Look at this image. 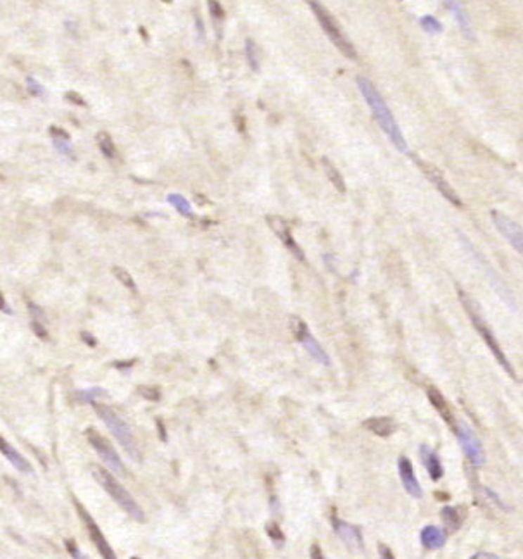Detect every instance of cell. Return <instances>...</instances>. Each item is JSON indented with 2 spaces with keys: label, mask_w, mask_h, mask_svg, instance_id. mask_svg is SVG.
<instances>
[{
  "label": "cell",
  "mask_w": 523,
  "mask_h": 559,
  "mask_svg": "<svg viewBox=\"0 0 523 559\" xmlns=\"http://www.w3.org/2000/svg\"><path fill=\"white\" fill-rule=\"evenodd\" d=\"M85 435L86 439H89L90 446L96 449L98 458H101L102 461H104V465L108 466V470L111 471V473L120 475V477H127L128 475L127 468H124L123 461H121V458L117 456L116 449L112 447V444L109 442L105 437H102L96 428L86 430Z\"/></svg>",
  "instance_id": "obj_6"
},
{
  "label": "cell",
  "mask_w": 523,
  "mask_h": 559,
  "mask_svg": "<svg viewBox=\"0 0 523 559\" xmlns=\"http://www.w3.org/2000/svg\"><path fill=\"white\" fill-rule=\"evenodd\" d=\"M420 541H422V546L427 547V549L437 551L446 546L447 535L442 528L435 527V525H428V527L423 528L422 534H420Z\"/></svg>",
  "instance_id": "obj_18"
},
{
  "label": "cell",
  "mask_w": 523,
  "mask_h": 559,
  "mask_svg": "<svg viewBox=\"0 0 523 559\" xmlns=\"http://www.w3.org/2000/svg\"><path fill=\"white\" fill-rule=\"evenodd\" d=\"M491 218L492 223H494L496 228L499 230V233L511 243V247H513L520 256H523V228L520 224L513 221L511 218H508L506 214H503V212L499 211H492Z\"/></svg>",
  "instance_id": "obj_10"
},
{
  "label": "cell",
  "mask_w": 523,
  "mask_h": 559,
  "mask_svg": "<svg viewBox=\"0 0 523 559\" xmlns=\"http://www.w3.org/2000/svg\"><path fill=\"white\" fill-rule=\"evenodd\" d=\"M309 7H311V11L314 13V16H316L318 21H320L323 32L327 33L330 40L333 41V45H335V47L339 49L344 56L349 57V59H356L358 54H356L354 47H352L351 41H349L346 35H344V32L340 30V26L337 25V21L333 19L332 14H330L320 2H309Z\"/></svg>",
  "instance_id": "obj_5"
},
{
  "label": "cell",
  "mask_w": 523,
  "mask_h": 559,
  "mask_svg": "<svg viewBox=\"0 0 523 559\" xmlns=\"http://www.w3.org/2000/svg\"><path fill=\"white\" fill-rule=\"evenodd\" d=\"M97 143H98V149H101L102 154L105 155L108 159H112L116 155V147L115 143H112V139L108 135L105 131H101L97 135Z\"/></svg>",
  "instance_id": "obj_26"
},
{
  "label": "cell",
  "mask_w": 523,
  "mask_h": 559,
  "mask_svg": "<svg viewBox=\"0 0 523 559\" xmlns=\"http://www.w3.org/2000/svg\"><path fill=\"white\" fill-rule=\"evenodd\" d=\"M470 559H499V556L492 553H477L475 556H472Z\"/></svg>",
  "instance_id": "obj_39"
},
{
  "label": "cell",
  "mask_w": 523,
  "mask_h": 559,
  "mask_svg": "<svg viewBox=\"0 0 523 559\" xmlns=\"http://www.w3.org/2000/svg\"><path fill=\"white\" fill-rule=\"evenodd\" d=\"M397 471H399V478L401 482H403V487L406 489V492L411 497L420 499V497L423 496L422 485H420L415 470H413L411 461H409L406 456H401V458L397 459Z\"/></svg>",
  "instance_id": "obj_13"
},
{
  "label": "cell",
  "mask_w": 523,
  "mask_h": 559,
  "mask_svg": "<svg viewBox=\"0 0 523 559\" xmlns=\"http://www.w3.org/2000/svg\"><path fill=\"white\" fill-rule=\"evenodd\" d=\"M454 432H456L458 439H460V444H461V447H463L468 461L472 463L475 468L484 466L485 452H484L482 444H480V439L477 437V433L473 432V430L470 428L466 423H458V427Z\"/></svg>",
  "instance_id": "obj_8"
},
{
  "label": "cell",
  "mask_w": 523,
  "mask_h": 559,
  "mask_svg": "<svg viewBox=\"0 0 523 559\" xmlns=\"http://www.w3.org/2000/svg\"><path fill=\"white\" fill-rule=\"evenodd\" d=\"M195 26H197V33H199V38H202L204 37V28H202V21H200V18H197Z\"/></svg>",
  "instance_id": "obj_42"
},
{
  "label": "cell",
  "mask_w": 523,
  "mask_h": 559,
  "mask_svg": "<svg viewBox=\"0 0 523 559\" xmlns=\"http://www.w3.org/2000/svg\"><path fill=\"white\" fill-rule=\"evenodd\" d=\"M378 553H380V559H396L390 547L385 546V544H378Z\"/></svg>",
  "instance_id": "obj_37"
},
{
  "label": "cell",
  "mask_w": 523,
  "mask_h": 559,
  "mask_svg": "<svg viewBox=\"0 0 523 559\" xmlns=\"http://www.w3.org/2000/svg\"><path fill=\"white\" fill-rule=\"evenodd\" d=\"M458 295H460V300H461V304H463L466 314H468V318L472 319L473 326H475V330L479 332V335L482 337V340L485 342V344H487V347L491 349V352L494 354L496 361H498V363L501 364L503 370L506 371L508 375L511 376V378H517L513 366H511V363L508 361V357L504 356L501 345H499V342L496 340V337H494V333H492V330L489 328V325L485 323L482 313H480L479 304H477L475 300L470 297V295L466 294L465 290H461V288H458Z\"/></svg>",
  "instance_id": "obj_2"
},
{
  "label": "cell",
  "mask_w": 523,
  "mask_h": 559,
  "mask_svg": "<svg viewBox=\"0 0 523 559\" xmlns=\"http://www.w3.org/2000/svg\"><path fill=\"white\" fill-rule=\"evenodd\" d=\"M166 200H168V203L172 204L174 209H176L178 214L185 216V218H192V205L183 195H181V193H176V192L168 193Z\"/></svg>",
  "instance_id": "obj_22"
},
{
  "label": "cell",
  "mask_w": 523,
  "mask_h": 559,
  "mask_svg": "<svg viewBox=\"0 0 523 559\" xmlns=\"http://www.w3.org/2000/svg\"><path fill=\"white\" fill-rule=\"evenodd\" d=\"M332 523H333V530H335V534L339 535V539L346 544V546L351 547V549H363V547H365L361 530H359L356 525L342 522V520L335 518V516L332 518Z\"/></svg>",
  "instance_id": "obj_14"
},
{
  "label": "cell",
  "mask_w": 523,
  "mask_h": 559,
  "mask_svg": "<svg viewBox=\"0 0 523 559\" xmlns=\"http://www.w3.org/2000/svg\"><path fill=\"white\" fill-rule=\"evenodd\" d=\"M64 98H66L67 102H71V104H75V105H86L85 98H83L82 95H78L77 92H67L66 95H64Z\"/></svg>",
  "instance_id": "obj_35"
},
{
  "label": "cell",
  "mask_w": 523,
  "mask_h": 559,
  "mask_svg": "<svg viewBox=\"0 0 523 559\" xmlns=\"http://www.w3.org/2000/svg\"><path fill=\"white\" fill-rule=\"evenodd\" d=\"M311 559H327L318 544H313V546H311Z\"/></svg>",
  "instance_id": "obj_38"
},
{
  "label": "cell",
  "mask_w": 523,
  "mask_h": 559,
  "mask_svg": "<svg viewBox=\"0 0 523 559\" xmlns=\"http://www.w3.org/2000/svg\"><path fill=\"white\" fill-rule=\"evenodd\" d=\"M420 26H422L423 32H427L428 35H441L442 30H444L442 23L435 16H430V14L420 18Z\"/></svg>",
  "instance_id": "obj_25"
},
{
  "label": "cell",
  "mask_w": 523,
  "mask_h": 559,
  "mask_svg": "<svg viewBox=\"0 0 523 559\" xmlns=\"http://www.w3.org/2000/svg\"><path fill=\"white\" fill-rule=\"evenodd\" d=\"M482 490H484V492H485V496H487L489 499H491V503L498 504L499 508H501V509H508V508H506V504H504L503 501L499 499V496H498V494H496V492H492V490H491V489H487V487H484Z\"/></svg>",
  "instance_id": "obj_36"
},
{
  "label": "cell",
  "mask_w": 523,
  "mask_h": 559,
  "mask_svg": "<svg viewBox=\"0 0 523 559\" xmlns=\"http://www.w3.org/2000/svg\"><path fill=\"white\" fill-rule=\"evenodd\" d=\"M101 397H108V392H105L104 389H101V387H93V389L78 392V401L90 402V404H93V402Z\"/></svg>",
  "instance_id": "obj_28"
},
{
  "label": "cell",
  "mask_w": 523,
  "mask_h": 559,
  "mask_svg": "<svg viewBox=\"0 0 523 559\" xmlns=\"http://www.w3.org/2000/svg\"><path fill=\"white\" fill-rule=\"evenodd\" d=\"M268 530V535H270V539L275 544L276 547H282L283 542H285V535L282 534V530H280V527L276 523H268L266 527Z\"/></svg>",
  "instance_id": "obj_30"
},
{
  "label": "cell",
  "mask_w": 523,
  "mask_h": 559,
  "mask_svg": "<svg viewBox=\"0 0 523 559\" xmlns=\"http://www.w3.org/2000/svg\"><path fill=\"white\" fill-rule=\"evenodd\" d=\"M112 273H115V276L117 280L121 281V283L124 285V287L127 288H130L131 292H136V285H135V280L131 278V275L130 273L127 271V269H123V268H117V266H115V268H112Z\"/></svg>",
  "instance_id": "obj_29"
},
{
  "label": "cell",
  "mask_w": 523,
  "mask_h": 559,
  "mask_svg": "<svg viewBox=\"0 0 523 559\" xmlns=\"http://www.w3.org/2000/svg\"><path fill=\"white\" fill-rule=\"evenodd\" d=\"M0 306H2V313L4 314H13V309H11L9 306H7V300L6 297L2 295V299H0Z\"/></svg>",
  "instance_id": "obj_41"
},
{
  "label": "cell",
  "mask_w": 523,
  "mask_h": 559,
  "mask_svg": "<svg viewBox=\"0 0 523 559\" xmlns=\"http://www.w3.org/2000/svg\"><path fill=\"white\" fill-rule=\"evenodd\" d=\"M75 506H77V511L79 515V518H82V522L85 523L86 527V532H89L90 535V541L96 544L97 551L101 553V556L104 559H117V556L115 554V551H112V547L109 546V542L105 541L104 534H102V530L98 528V525L96 523V520L90 516V513L86 511L85 508H83L82 504L78 503L77 499H75Z\"/></svg>",
  "instance_id": "obj_9"
},
{
  "label": "cell",
  "mask_w": 523,
  "mask_h": 559,
  "mask_svg": "<svg viewBox=\"0 0 523 559\" xmlns=\"http://www.w3.org/2000/svg\"><path fill=\"white\" fill-rule=\"evenodd\" d=\"M138 392L143 397L149 399V401H159V397H161V394H159V390L155 387H138Z\"/></svg>",
  "instance_id": "obj_33"
},
{
  "label": "cell",
  "mask_w": 523,
  "mask_h": 559,
  "mask_svg": "<svg viewBox=\"0 0 523 559\" xmlns=\"http://www.w3.org/2000/svg\"><path fill=\"white\" fill-rule=\"evenodd\" d=\"M66 549L70 551V554H71V558L73 559H90L89 556H86V554H83L82 551L78 549V546L77 544H75V541H66Z\"/></svg>",
  "instance_id": "obj_34"
},
{
  "label": "cell",
  "mask_w": 523,
  "mask_h": 559,
  "mask_svg": "<svg viewBox=\"0 0 523 559\" xmlns=\"http://www.w3.org/2000/svg\"><path fill=\"white\" fill-rule=\"evenodd\" d=\"M356 83H358L359 92H361L363 97H365L366 104H368L370 111L373 114L378 127H380L382 131L389 136V140L394 143V147H396L397 150L406 154L408 142L406 139H404L403 131H401L399 124H397L392 111H390L389 105L385 104L384 97H382L380 92L375 89L373 83H371L368 78H365V76H358V78H356Z\"/></svg>",
  "instance_id": "obj_1"
},
{
  "label": "cell",
  "mask_w": 523,
  "mask_h": 559,
  "mask_svg": "<svg viewBox=\"0 0 523 559\" xmlns=\"http://www.w3.org/2000/svg\"><path fill=\"white\" fill-rule=\"evenodd\" d=\"M321 162H323V169H325V173H327L328 180L332 181L333 186H335V188L339 190V192H346V184H344V180H342V176H340L339 169H337L335 166H333L332 162H330L327 158H325L323 161H321Z\"/></svg>",
  "instance_id": "obj_24"
},
{
  "label": "cell",
  "mask_w": 523,
  "mask_h": 559,
  "mask_svg": "<svg viewBox=\"0 0 523 559\" xmlns=\"http://www.w3.org/2000/svg\"><path fill=\"white\" fill-rule=\"evenodd\" d=\"M442 520H444V525L449 530H458V528L461 527V523H463V516H461L460 509L458 508H451V506H446L444 509H442L441 513Z\"/></svg>",
  "instance_id": "obj_23"
},
{
  "label": "cell",
  "mask_w": 523,
  "mask_h": 559,
  "mask_svg": "<svg viewBox=\"0 0 523 559\" xmlns=\"http://www.w3.org/2000/svg\"><path fill=\"white\" fill-rule=\"evenodd\" d=\"M420 456H422V461H423V465H425L432 480L434 482L441 480L442 475H444V468H442L441 458H439V456L427 446L420 447Z\"/></svg>",
  "instance_id": "obj_19"
},
{
  "label": "cell",
  "mask_w": 523,
  "mask_h": 559,
  "mask_svg": "<svg viewBox=\"0 0 523 559\" xmlns=\"http://www.w3.org/2000/svg\"><path fill=\"white\" fill-rule=\"evenodd\" d=\"M82 338H83V340L86 342V344L90 345V347H93V345L97 344V340H96V338H93L92 335H89V333H86V332H83V333H82Z\"/></svg>",
  "instance_id": "obj_40"
},
{
  "label": "cell",
  "mask_w": 523,
  "mask_h": 559,
  "mask_svg": "<svg viewBox=\"0 0 523 559\" xmlns=\"http://www.w3.org/2000/svg\"><path fill=\"white\" fill-rule=\"evenodd\" d=\"M266 221L270 224L271 230L276 233V237L283 242V245H285L299 261H304V252H302L301 247L297 245V242H295L294 237H292L289 223H287L283 218H280V216H268Z\"/></svg>",
  "instance_id": "obj_11"
},
{
  "label": "cell",
  "mask_w": 523,
  "mask_h": 559,
  "mask_svg": "<svg viewBox=\"0 0 523 559\" xmlns=\"http://www.w3.org/2000/svg\"><path fill=\"white\" fill-rule=\"evenodd\" d=\"M93 409H96L97 416L101 418L102 421L105 423V427L109 428V432L115 435V439L121 444V447L127 451V454L130 456L134 461H142V454H140V447L138 442H136V437L134 435L130 427L121 420L120 416L112 411L111 408L104 404H98V402H93Z\"/></svg>",
  "instance_id": "obj_4"
},
{
  "label": "cell",
  "mask_w": 523,
  "mask_h": 559,
  "mask_svg": "<svg viewBox=\"0 0 523 559\" xmlns=\"http://www.w3.org/2000/svg\"><path fill=\"white\" fill-rule=\"evenodd\" d=\"M92 475L98 482V485L111 496V499L115 501V503L120 506L130 518L136 520V522H146V513H143V509L140 508L138 503L131 497V494L116 480L115 475H112L111 471L105 470V468L96 466L92 470Z\"/></svg>",
  "instance_id": "obj_3"
},
{
  "label": "cell",
  "mask_w": 523,
  "mask_h": 559,
  "mask_svg": "<svg viewBox=\"0 0 523 559\" xmlns=\"http://www.w3.org/2000/svg\"><path fill=\"white\" fill-rule=\"evenodd\" d=\"M207 6H209L211 18H213L214 21H223V18H225V11H223L221 4L214 2V0H209V2H207Z\"/></svg>",
  "instance_id": "obj_32"
},
{
  "label": "cell",
  "mask_w": 523,
  "mask_h": 559,
  "mask_svg": "<svg viewBox=\"0 0 523 559\" xmlns=\"http://www.w3.org/2000/svg\"><path fill=\"white\" fill-rule=\"evenodd\" d=\"M446 6V9L449 11L451 14H453L454 19L458 21V26H460V30L463 32V35L466 38H470V40H473L475 38V32H473V26H472V21H470V16L466 14L465 7L461 6L460 2H453V0H446V2H442Z\"/></svg>",
  "instance_id": "obj_16"
},
{
  "label": "cell",
  "mask_w": 523,
  "mask_h": 559,
  "mask_svg": "<svg viewBox=\"0 0 523 559\" xmlns=\"http://www.w3.org/2000/svg\"><path fill=\"white\" fill-rule=\"evenodd\" d=\"M427 395H428V401L432 402V406H434V408L437 409V413L442 416V420H444L451 428L456 430L458 423L453 416V411H451V406L447 404V401L444 399V395L441 394V390H437L435 387L430 385V387H427Z\"/></svg>",
  "instance_id": "obj_15"
},
{
  "label": "cell",
  "mask_w": 523,
  "mask_h": 559,
  "mask_svg": "<svg viewBox=\"0 0 523 559\" xmlns=\"http://www.w3.org/2000/svg\"><path fill=\"white\" fill-rule=\"evenodd\" d=\"M131 559H140V558H131Z\"/></svg>",
  "instance_id": "obj_43"
},
{
  "label": "cell",
  "mask_w": 523,
  "mask_h": 559,
  "mask_svg": "<svg viewBox=\"0 0 523 559\" xmlns=\"http://www.w3.org/2000/svg\"><path fill=\"white\" fill-rule=\"evenodd\" d=\"M51 135H52V143H54V149L58 150L60 155H66V158H70V159L77 158V155H75L73 143H71L70 135H67L66 131L60 130V128L52 127Z\"/></svg>",
  "instance_id": "obj_21"
},
{
  "label": "cell",
  "mask_w": 523,
  "mask_h": 559,
  "mask_svg": "<svg viewBox=\"0 0 523 559\" xmlns=\"http://www.w3.org/2000/svg\"><path fill=\"white\" fill-rule=\"evenodd\" d=\"M245 57H247V63L254 73H256V71H259V56H257V45L252 38H247V40H245Z\"/></svg>",
  "instance_id": "obj_27"
},
{
  "label": "cell",
  "mask_w": 523,
  "mask_h": 559,
  "mask_svg": "<svg viewBox=\"0 0 523 559\" xmlns=\"http://www.w3.org/2000/svg\"><path fill=\"white\" fill-rule=\"evenodd\" d=\"M0 449H2L4 458H6L14 468H16L18 471H21V473H26V475H33L32 465H30V463L26 461V458H22L21 452H18V449L11 446L6 439H0Z\"/></svg>",
  "instance_id": "obj_17"
},
{
  "label": "cell",
  "mask_w": 523,
  "mask_h": 559,
  "mask_svg": "<svg viewBox=\"0 0 523 559\" xmlns=\"http://www.w3.org/2000/svg\"><path fill=\"white\" fill-rule=\"evenodd\" d=\"M26 86H28L30 94L35 95V97H40V98L47 97V92H45L44 85H40V83L37 82L33 76H26Z\"/></svg>",
  "instance_id": "obj_31"
},
{
  "label": "cell",
  "mask_w": 523,
  "mask_h": 559,
  "mask_svg": "<svg viewBox=\"0 0 523 559\" xmlns=\"http://www.w3.org/2000/svg\"><path fill=\"white\" fill-rule=\"evenodd\" d=\"M416 162H418V166H420V168H422L423 173H425V176L428 178V180H430L432 184L435 185V188H437L439 192H441L442 195H444L446 199L449 200L451 204H454V205H458V207H461V199H460V197H458V193L454 192L453 186L447 184L446 178L441 174V171L435 169L434 166L425 165V162L418 161V159H416Z\"/></svg>",
  "instance_id": "obj_12"
},
{
  "label": "cell",
  "mask_w": 523,
  "mask_h": 559,
  "mask_svg": "<svg viewBox=\"0 0 523 559\" xmlns=\"http://www.w3.org/2000/svg\"><path fill=\"white\" fill-rule=\"evenodd\" d=\"M365 428L370 430L371 433H375L377 437H390L394 432L397 430V423L392 420V418H385V416H378V418H371V420L365 421Z\"/></svg>",
  "instance_id": "obj_20"
},
{
  "label": "cell",
  "mask_w": 523,
  "mask_h": 559,
  "mask_svg": "<svg viewBox=\"0 0 523 559\" xmlns=\"http://www.w3.org/2000/svg\"><path fill=\"white\" fill-rule=\"evenodd\" d=\"M292 332H294V337L297 338L299 344L308 351V354L313 357L316 363L323 364V366H330V357L327 354V351L321 347V344L316 340V338L311 335L308 325H306L302 319L292 318Z\"/></svg>",
  "instance_id": "obj_7"
}]
</instances>
